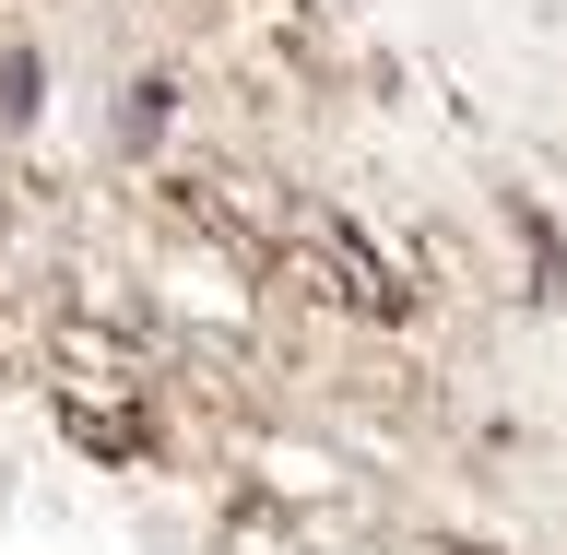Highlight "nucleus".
I'll list each match as a JSON object with an SVG mask.
<instances>
[{"instance_id":"nucleus-1","label":"nucleus","mask_w":567,"mask_h":555,"mask_svg":"<svg viewBox=\"0 0 567 555\" xmlns=\"http://www.w3.org/2000/svg\"><path fill=\"white\" fill-rule=\"evenodd\" d=\"M272 260L296 284H308L331 319H367V331H414V284L379 260V237L354 225V213H319V202H284V225H272Z\"/></svg>"},{"instance_id":"nucleus-2","label":"nucleus","mask_w":567,"mask_h":555,"mask_svg":"<svg viewBox=\"0 0 567 555\" xmlns=\"http://www.w3.org/2000/svg\"><path fill=\"white\" fill-rule=\"evenodd\" d=\"M166 106H177V83H131V119H118V142H131V154H154V142H166Z\"/></svg>"},{"instance_id":"nucleus-3","label":"nucleus","mask_w":567,"mask_h":555,"mask_svg":"<svg viewBox=\"0 0 567 555\" xmlns=\"http://www.w3.org/2000/svg\"><path fill=\"white\" fill-rule=\"evenodd\" d=\"M24 106H35V60H0V131H24Z\"/></svg>"},{"instance_id":"nucleus-4","label":"nucleus","mask_w":567,"mask_h":555,"mask_svg":"<svg viewBox=\"0 0 567 555\" xmlns=\"http://www.w3.org/2000/svg\"><path fill=\"white\" fill-rule=\"evenodd\" d=\"M437 555H496V544H437Z\"/></svg>"}]
</instances>
